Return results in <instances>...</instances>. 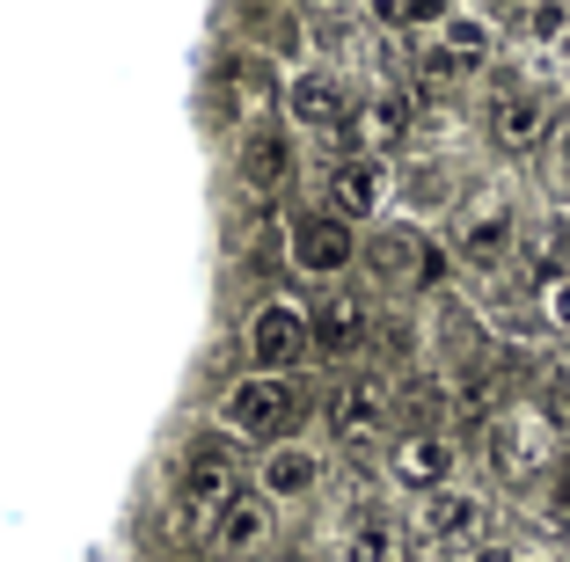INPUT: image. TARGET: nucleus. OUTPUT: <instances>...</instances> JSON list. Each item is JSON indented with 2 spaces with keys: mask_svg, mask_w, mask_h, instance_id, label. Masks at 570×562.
<instances>
[{
  "mask_svg": "<svg viewBox=\"0 0 570 562\" xmlns=\"http://www.w3.org/2000/svg\"><path fill=\"white\" fill-rule=\"evenodd\" d=\"M242 446L227 438V431H198L184 453H176V467H168V519L184 533H213L219 512L242 496Z\"/></svg>",
  "mask_w": 570,
  "mask_h": 562,
  "instance_id": "obj_1",
  "label": "nucleus"
},
{
  "mask_svg": "<svg viewBox=\"0 0 570 562\" xmlns=\"http://www.w3.org/2000/svg\"><path fill=\"white\" fill-rule=\"evenodd\" d=\"M307 424V395L301 381H285V373H242V381L219 387L213 402V431H227L235 446H293Z\"/></svg>",
  "mask_w": 570,
  "mask_h": 562,
  "instance_id": "obj_2",
  "label": "nucleus"
},
{
  "mask_svg": "<svg viewBox=\"0 0 570 562\" xmlns=\"http://www.w3.org/2000/svg\"><path fill=\"white\" fill-rule=\"evenodd\" d=\"M520 205H512V190H475V198H461V213L446 219V248L453 264L475 270V278H498V270L520 264Z\"/></svg>",
  "mask_w": 570,
  "mask_h": 562,
  "instance_id": "obj_3",
  "label": "nucleus"
},
{
  "mask_svg": "<svg viewBox=\"0 0 570 562\" xmlns=\"http://www.w3.org/2000/svg\"><path fill=\"white\" fill-rule=\"evenodd\" d=\"M556 453H563V438L549 431V416H541L534 402H504V410L490 416V431H483V467L504 482V490L549 482Z\"/></svg>",
  "mask_w": 570,
  "mask_h": 562,
  "instance_id": "obj_4",
  "label": "nucleus"
},
{
  "mask_svg": "<svg viewBox=\"0 0 570 562\" xmlns=\"http://www.w3.org/2000/svg\"><path fill=\"white\" fill-rule=\"evenodd\" d=\"M278 96H285V125H293V132L336 139L344 154H358V96L336 67H301Z\"/></svg>",
  "mask_w": 570,
  "mask_h": 562,
  "instance_id": "obj_5",
  "label": "nucleus"
},
{
  "mask_svg": "<svg viewBox=\"0 0 570 562\" xmlns=\"http://www.w3.org/2000/svg\"><path fill=\"white\" fill-rule=\"evenodd\" d=\"M322 424H330V446L336 453H366L387 438L395 424V381L387 373H344L322 402Z\"/></svg>",
  "mask_w": 570,
  "mask_h": 562,
  "instance_id": "obj_6",
  "label": "nucleus"
},
{
  "mask_svg": "<svg viewBox=\"0 0 570 562\" xmlns=\"http://www.w3.org/2000/svg\"><path fill=\"white\" fill-rule=\"evenodd\" d=\"M242 358H249V373H301L307 358H315V322H307L301 299H256L249 322H242Z\"/></svg>",
  "mask_w": 570,
  "mask_h": 562,
  "instance_id": "obj_7",
  "label": "nucleus"
},
{
  "mask_svg": "<svg viewBox=\"0 0 570 562\" xmlns=\"http://www.w3.org/2000/svg\"><path fill=\"white\" fill-rule=\"evenodd\" d=\"M358 227H344V219L330 213V205H307V213L285 219V264L301 270V278L315 285H344L358 270Z\"/></svg>",
  "mask_w": 570,
  "mask_h": 562,
  "instance_id": "obj_8",
  "label": "nucleus"
},
{
  "mask_svg": "<svg viewBox=\"0 0 570 562\" xmlns=\"http://www.w3.org/2000/svg\"><path fill=\"white\" fill-rule=\"evenodd\" d=\"M358 264H366V278L381 285V293H424V285L439 278V248L417 219H387V227L366 234Z\"/></svg>",
  "mask_w": 570,
  "mask_h": 562,
  "instance_id": "obj_9",
  "label": "nucleus"
},
{
  "mask_svg": "<svg viewBox=\"0 0 570 562\" xmlns=\"http://www.w3.org/2000/svg\"><path fill=\"white\" fill-rule=\"evenodd\" d=\"M483 88H490V147L498 154H534L541 139H556L549 132V96L541 88H527L512 67H498V73H483Z\"/></svg>",
  "mask_w": 570,
  "mask_h": 562,
  "instance_id": "obj_10",
  "label": "nucleus"
},
{
  "mask_svg": "<svg viewBox=\"0 0 570 562\" xmlns=\"http://www.w3.org/2000/svg\"><path fill=\"white\" fill-rule=\"evenodd\" d=\"M490 519H498V504H490V490H475V482H453L432 504H417V533L432 548H453V555L490 548Z\"/></svg>",
  "mask_w": 570,
  "mask_h": 562,
  "instance_id": "obj_11",
  "label": "nucleus"
},
{
  "mask_svg": "<svg viewBox=\"0 0 570 562\" xmlns=\"http://www.w3.org/2000/svg\"><path fill=\"white\" fill-rule=\"evenodd\" d=\"M424 132V102L410 81H381L366 88V102H358V154H373V161H387V154H410Z\"/></svg>",
  "mask_w": 570,
  "mask_h": 562,
  "instance_id": "obj_12",
  "label": "nucleus"
},
{
  "mask_svg": "<svg viewBox=\"0 0 570 562\" xmlns=\"http://www.w3.org/2000/svg\"><path fill=\"white\" fill-rule=\"evenodd\" d=\"M453 467H461V446H453L446 431H403L387 446V490L432 504L439 490H453Z\"/></svg>",
  "mask_w": 570,
  "mask_h": 562,
  "instance_id": "obj_13",
  "label": "nucleus"
},
{
  "mask_svg": "<svg viewBox=\"0 0 570 562\" xmlns=\"http://www.w3.org/2000/svg\"><path fill=\"white\" fill-rule=\"evenodd\" d=\"M387 190H395V176H387V161H373V154H336L330 176H322V205H330L344 227H373Z\"/></svg>",
  "mask_w": 570,
  "mask_h": 562,
  "instance_id": "obj_14",
  "label": "nucleus"
},
{
  "mask_svg": "<svg viewBox=\"0 0 570 562\" xmlns=\"http://www.w3.org/2000/svg\"><path fill=\"white\" fill-rule=\"evenodd\" d=\"M293 168H301V154H293V125L256 117L249 132L235 139V183L249 190V198H278L285 183H293Z\"/></svg>",
  "mask_w": 570,
  "mask_h": 562,
  "instance_id": "obj_15",
  "label": "nucleus"
},
{
  "mask_svg": "<svg viewBox=\"0 0 570 562\" xmlns=\"http://www.w3.org/2000/svg\"><path fill=\"white\" fill-rule=\"evenodd\" d=\"M322 482H330V461H322L307 438H293V446H271L264 461H256V496H271V504H307V496H322Z\"/></svg>",
  "mask_w": 570,
  "mask_h": 562,
  "instance_id": "obj_16",
  "label": "nucleus"
},
{
  "mask_svg": "<svg viewBox=\"0 0 570 562\" xmlns=\"http://www.w3.org/2000/svg\"><path fill=\"white\" fill-rule=\"evenodd\" d=\"M307 322H315V358H358L373 344V307L358 293H344V285L307 299Z\"/></svg>",
  "mask_w": 570,
  "mask_h": 562,
  "instance_id": "obj_17",
  "label": "nucleus"
},
{
  "mask_svg": "<svg viewBox=\"0 0 570 562\" xmlns=\"http://www.w3.org/2000/svg\"><path fill=\"white\" fill-rule=\"evenodd\" d=\"M213 541V555L219 562H249V555H264L271 541H278V504L271 496H256V490H242L227 512H219V526L205 533Z\"/></svg>",
  "mask_w": 570,
  "mask_h": 562,
  "instance_id": "obj_18",
  "label": "nucleus"
},
{
  "mask_svg": "<svg viewBox=\"0 0 570 562\" xmlns=\"http://www.w3.org/2000/svg\"><path fill=\"white\" fill-rule=\"evenodd\" d=\"M439 51H446L461 73H498V51H504V22L498 16H483V8H453L446 22H439V37H432Z\"/></svg>",
  "mask_w": 570,
  "mask_h": 562,
  "instance_id": "obj_19",
  "label": "nucleus"
},
{
  "mask_svg": "<svg viewBox=\"0 0 570 562\" xmlns=\"http://www.w3.org/2000/svg\"><path fill=\"white\" fill-rule=\"evenodd\" d=\"M336 562H403V526H395L387 512H358L352 526H344Z\"/></svg>",
  "mask_w": 570,
  "mask_h": 562,
  "instance_id": "obj_20",
  "label": "nucleus"
},
{
  "mask_svg": "<svg viewBox=\"0 0 570 562\" xmlns=\"http://www.w3.org/2000/svg\"><path fill=\"white\" fill-rule=\"evenodd\" d=\"M403 198H410V213H461V205H453V183H446V161H417L403 176Z\"/></svg>",
  "mask_w": 570,
  "mask_h": 562,
  "instance_id": "obj_21",
  "label": "nucleus"
},
{
  "mask_svg": "<svg viewBox=\"0 0 570 562\" xmlns=\"http://www.w3.org/2000/svg\"><path fill=\"white\" fill-rule=\"evenodd\" d=\"M512 30H520L534 51L570 45V0H541V8H520V16H512Z\"/></svg>",
  "mask_w": 570,
  "mask_h": 562,
  "instance_id": "obj_22",
  "label": "nucleus"
},
{
  "mask_svg": "<svg viewBox=\"0 0 570 562\" xmlns=\"http://www.w3.org/2000/svg\"><path fill=\"white\" fill-rule=\"evenodd\" d=\"M453 8H439V0H381V8H366L373 30H439Z\"/></svg>",
  "mask_w": 570,
  "mask_h": 562,
  "instance_id": "obj_23",
  "label": "nucleus"
},
{
  "mask_svg": "<svg viewBox=\"0 0 570 562\" xmlns=\"http://www.w3.org/2000/svg\"><path fill=\"white\" fill-rule=\"evenodd\" d=\"M534 410L549 416V431H556V438H570V358L541 365V402H534Z\"/></svg>",
  "mask_w": 570,
  "mask_h": 562,
  "instance_id": "obj_24",
  "label": "nucleus"
},
{
  "mask_svg": "<svg viewBox=\"0 0 570 562\" xmlns=\"http://www.w3.org/2000/svg\"><path fill=\"white\" fill-rule=\"evenodd\" d=\"M534 307H541V329H549V336H570V278L541 285V293H534Z\"/></svg>",
  "mask_w": 570,
  "mask_h": 562,
  "instance_id": "obj_25",
  "label": "nucleus"
},
{
  "mask_svg": "<svg viewBox=\"0 0 570 562\" xmlns=\"http://www.w3.org/2000/svg\"><path fill=\"white\" fill-rule=\"evenodd\" d=\"M541 512H549V519H570V438H563V453H556L549 482H541Z\"/></svg>",
  "mask_w": 570,
  "mask_h": 562,
  "instance_id": "obj_26",
  "label": "nucleus"
},
{
  "mask_svg": "<svg viewBox=\"0 0 570 562\" xmlns=\"http://www.w3.org/2000/svg\"><path fill=\"white\" fill-rule=\"evenodd\" d=\"M549 190H556V205H570V132L549 139Z\"/></svg>",
  "mask_w": 570,
  "mask_h": 562,
  "instance_id": "obj_27",
  "label": "nucleus"
},
{
  "mask_svg": "<svg viewBox=\"0 0 570 562\" xmlns=\"http://www.w3.org/2000/svg\"><path fill=\"white\" fill-rule=\"evenodd\" d=\"M469 562H541V555H534V548H475Z\"/></svg>",
  "mask_w": 570,
  "mask_h": 562,
  "instance_id": "obj_28",
  "label": "nucleus"
}]
</instances>
